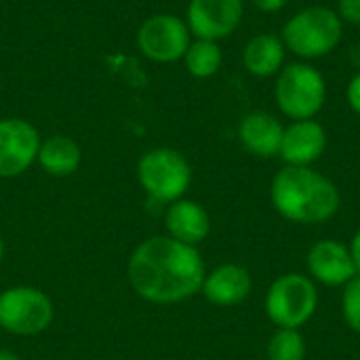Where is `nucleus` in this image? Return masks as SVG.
Here are the masks:
<instances>
[{"mask_svg":"<svg viewBox=\"0 0 360 360\" xmlns=\"http://www.w3.org/2000/svg\"><path fill=\"white\" fill-rule=\"evenodd\" d=\"M348 249H350V255H352V262H354L356 274L360 276V230L354 234V236H352V240H350Z\"/></svg>","mask_w":360,"mask_h":360,"instance_id":"nucleus-24","label":"nucleus"},{"mask_svg":"<svg viewBox=\"0 0 360 360\" xmlns=\"http://www.w3.org/2000/svg\"><path fill=\"white\" fill-rule=\"evenodd\" d=\"M2 259H4V240L0 236V264H2Z\"/></svg>","mask_w":360,"mask_h":360,"instance_id":"nucleus-27","label":"nucleus"},{"mask_svg":"<svg viewBox=\"0 0 360 360\" xmlns=\"http://www.w3.org/2000/svg\"><path fill=\"white\" fill-rule=\"evenodd\" d=\"M38 165L44 173L53 177H68L78 171L82 162L80 146L68 135H53L40 141L38 148Z\"/></svg>","mask_w":360,"mask_h":360,"instance_id":"nucleus-17","label":"nucleus"},{"mask_svg":"<svg viewBox=\"0 0 360 360\" xmlns=\"http://www.w3.org/2000/svg\"><path fill=\"white\" fill-rule=\"evenodd\" d=\"M274 99L278 110L291 120L314 118L327 101L325 76L312 63H289L276 74Z\"/></svg>","mask_w":360,"mask_h":360,"instance_id":"nucleus-4","label":"nucleus"},{"mask_svg":"<svg viewBox=\"0 0 360 360\" xmlns=\"http://www.w3.org/2000/svg\"><path fill=\"white\" fill-rule=\"evenodd\" d=\"M53 302L36 287H11L0 293V327L13 335H38L53 323Z\"/></svg>","mask_w":360,"mask_h":360,"instance_id":"nucleus-7","label":"nucleus"},{"mask_svg":"<svg viewBox=\"0 0 360 360\" xmlns=\"http://www.w3.org/2000/svg\"><path fill=\"white\" fill-rule=\"evenodd\" d=\"M165 226L169 232L167 236L196 247L209 236L211 217L202 205L188 200V198H179L169 205L167 215H165Z\"/></svg>","mask_w":360,"mask_h":360,"instance_id":"nucleus-15","label":"nucleus"},{"mask_svg":"<svg viewBox=\"0 0 360 360\" xmlns=\"http://www.w3.org/2000/svg\"><path fill=\"white\" fill-rule=\"evenodd\" d=\"M184 63L190 76L194 78H211L219 72L221 63H224V53L221 46L215 40H202L196 38L194 42H190L186 55H184Z\"/></svg>","mask_w":360,"mask_h":360,"instance_id":"nucleus-18","label":"nucleus"},{"mask_svg":"<svg viewBox=\"0 0 360 360\" xmlns=\"http://www.w3.org/2000/svg\"><path fill=\"white\" fill-rule=\"evenodd\" d=\"M289 0H253L255 8L262 13H278L287 6Z\"/></svg>","mask_w":360,"mask_h":360,"instance_id":"nucleus-23","label":"nucleus"},{"mask_svg":"<svg viewBox=\"0 0 360 360\" xmlns=\"http://www.w3.org/2000/svg\"><path fill=\"white\" fill-rule=\"evenodd\" d=\"M137 177L150 198L175 202L184 198L192 184V167L181 152L162 146L148 150L139 158Z\"/></svg>","mask_w":360,"mask_h":360,"instance_id":"nucleus-6","label":"nucleus"},{"mask_svg":"<svg viewBox=\"0 0 360 360\" xmlns=\"http://www.w3.org/2000/svg\"><path fill=\"white\" fill-rule=\"evenodd\" d=\"M344 38V21L329 6H306L287 19L281 40L300 59H321L333 53Z\"/></svg>","mask_w":360,"mask_h":360,"instance_id":"nucleus-3","label":"nucleus"},{"mask_svg":"<svg viewBox=\"0 0 360 360\" xmlns=\"http://www.w3.org/2000/svg\"><path fill=\"white\" fill-rule=\"evenodd\" d=\"M192 42L188 23L171 13H156L148 17L137 32V46L150 61L175 63L184 59Z\"/></svg>","mask_w":360,"mask_h":360,"instance_id":"nucleus-8","label":"nucleus"},{"mask_svg":"<svg viewBox=\"0 0 360 360\" xmlns=\"http://www.w3.org/2000/svg\"><path fill=\"white\" fill-rule=\"evenodd\" d=\"M350 59H352V63L359 68V72H360V42H356V44L350 49Z\"/></svg>","mask_w":360,"mask_h":360,"instance_id":"nucleus-25","label":"nucleus"},{"mask_svg":"<svg viewBox=\"0 0 360 360\" xmlns=\"http://www.w3.org/2000/svg\"><path fill=\"white\" fill-rule=\"evenodd\" d=\"M338 15L344 23L360 25V0H338Z\"/></svg>","mask_w":360,"mask_h":360,"instance_id":"nucleus-21","label":"nucleus"},{"mask_svg":"<svg viewBox=\"0 0 360 360\" xmlns=\"http://www.w3.org/2000/svg\"><path fill=\"white\" fill-rule=\"evenodd\" d=\"M346 99H348L350 110L360 116V72H356V74L350 78V82H348V86H346Z\"/></svg>","mask_w":360,"mask_h":360,"instance_id":"nucleus-22","label":"nucleus"},{"mask_svg":"<svg viewBox=\"0 0 360 360\" xmlns=\"http://www.w3.org/2000/svg\"><path fill=\"white\" fill-rule=\"evenodd\" d=\"M0 360H21L15 352H11V350H0Z\"/></svg>","mask_w":360,"mask_h":360,"instance_id":"nucleus-26","label":"nucleus"},{"mask_svg":"<svg viewBox=\"0 0 360 360\" xmlns=\"http://www.w3.org/2000/svg\"><path fill=\"white\" fill-rule=\"evenodd\" d=\"M342 316H344L346 325L350 327V331L360 335V276H356L354 281H350L344 287Z\"/></svg>","mask_w":360,"mask_h":360,"instance_id":"nucleus-20","label":"nucleus"},{"mask_svg":"<svg viewBox=\"0 0 360 360\" xmlns=\"http://www.w3.org/2000/svg\"><path fill=\"white\" fill-rule=\"evenodd\" d=\"M253 289V278L245 266L238 264H221L213 268L202 283L200 293L207 297V302L230 308L243 304Z\"/></svg>","mask_w":360,"mask_h":360,"instance_id":"nucleus-13","label":"nucleus"},{"mask_svg":"<svg viewBox=\"0 0 360 360\" xmlns=\"http://www.w3.org/2000/svg\"><path fill=\"white\" fill-rule=\"evenodd\" d=\"M274 211L297 226H319L333 219L342 207L338 186L312 167H283L270 184Z\"/></svg>","mask_w":360,"mask_h":360,"instance_id":"nucleus-2","label":"nucleus"},{"mask_svg":"<svg viewBox=\"0 0 360 360\" xmlns=\"http://www.w3.org/2000/svg\"><path fill=\"white\" fill-rule=\"evenodd\" d=\"M133 291L152 304H179L200 293L207 270L196 247L171 236H152L127 266Z\"/></svg>","mask_w":360,"mask_h":360,"instance_id":"nucleus-1","label":"nucleus"},{"mask_svg":"<svg viewBox=\"0 0 360 360\" xmlns=\"http://www.w3.org/2000/svg\"><path fill=\"white\" fill-rule=\"evenodd\" d=\"M245 17L243 0H190L186 23L196 38L224 40L232 36Z\"/></svg>","mask_w":360,"mask_h":360,"instance_id":"nucleus-9","label":"nucleus"},{"mask_svg":"<svg viewBox=\"0 0 360 360\" xmlns=\"http://www.w3.org/2000/svg\"><path fill=\"white\" fill-rule=\"evenodd\" d=\"M329 137L321 122L314 118L293 120L285 127L278 156L289 167H312L327 150Z\"/></svg>","mask_w":360,"mask_h":360,"instance_id":"nucleus-12","label":"nucleus"},{"mask_svg":"<svg viewBox=\"0 0 360 360\" xmlns=\"http://www.w3.org/2000/svg\"><path fill=\"white\" fill-rule=\"evenodd\" d=\"M319 308V289L308 274L287 272L266 293V314L276 329L304 327Z\"/></svg>","mask_w":360,"mask_h":360,"instance_id":"nucleus-5","label":"nucleus"},{"mask_svg":"<svg viewBox=\"0 0 360 360\" xmlns=\"http://www.w3.org/2000/svg\"><path fill=\"white\" fill-rule=\"evenodd\" d=\"M40 135L23 118L0 120V177L11 179L25 173L38 158Z\"/></svg>","mask_w":360,"mask_h":360,"instance_id":"nucleus-10","label":"nucleus"},{"mask_svg":"<svg viewBox=\"0 0 360 360\" xmlns=\"http://www.w3.org/2000/svg\"><path fill=\"white\" fill-rule=\"evenodd\" d=\"M285 53L287 49L281 36L257 34L243 49V65L257 78H270L285 68Z\"/></svg>","mask_w":360,"mask_h":360,"instance_id":"nucleus-16","label":"nucleus"},{"mask_svg":"<svg viewBox=\"0 0 360 360\" xmlns=\"http://www.w3.org/2000/svg\"><path fill=\"white\" fill-rule=\"evenodd\" d=\"M285 127L270 112H249L238 124V139L243 148L257 158H274L281 152Z\"/></svg>","mask_w":360,"mask_h":360,"instance_id":"nucleus-14","label":"nucleus"},{"mask_svg":"<svg viewBox=\"0 0 360 360\" xmlns=\"http://www.w3.org/2000/svg\"><path fill=\"white\" fill-rule=\"evenodd\" d=\"M268 360H306V340L300 329H276L268 342Z\"/></svg>","mask_w":360,"mask_h":360,"instance_id":"nucleus-19","label":"nucleus"},{"mask_svg":"<svg viewBox=\"0 0 360 360\" xmlns=\"http://www.w3.org/2000/svg\"><path fill=\"white\" fill-rule=\"evenodd\" d=\"M306 266L308 276L325 287H346L359 276L350 249L335 238H323L314 243L308 251Z\"/></svg>","mask_w":360,"mask_h":360,"instance_id":"nucleus-11","label":"nucleus"}]
</instances>
